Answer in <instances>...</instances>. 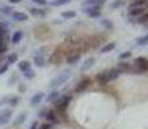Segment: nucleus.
<instances>
[{
	"label": "nucleus",
	"instance_id": "nucleus-2",
	"mask_svg": "<svg viewBox=\"0 0 148 129\" xmlns=\"http://www.w3.org/2000/svg\"><path fill=\"white\" fill-rule=\"evenodd\" d=\"M82 13H85L86 16L92 17V18H97L101 16V7L98 5H93V7H84L82 8Z\"/></svg>",
	"mask_w": 148,
	"mask_h": 129
},
{
	"label": "nucleus",
	"instance_id": "nucleus-18",
	"mask_svg": "<svg viewBox=\"0 0 148 129\" xmlns=\"http://www.w3.org/2000/svg\"><path fill=\"white\" fill-rule=\"evenodd\" d=\"M22 38H23V32H22L21 30L16 31V32L12 35V43L13 44H18V43L22 40Z\"/></svg>",
	"mask_w": 148,
	"mask_h": 129
},
{
	"label": "nucleus",
	"instance_id": "nucleus-39",
	"mask_svg": "<svg viewBox=\"0 0 148 129\" xmlns=\"http://www.w3.org/2000/svg\"><path fill=\"white\" fill-rule=\"evenodd\" d=\"M52 127H53V124H50V123H44L38 129H52Z\"/></svg>",
	"mask_w": 148,
	"mask_h": 129
},
{
	"label": "nucleus",
	"instance_id": "nucleus-38",
	"mask_svg": "<svg viewBox=\"0 0 148 129\" xmlns=\"http://www.w3.org/2000/svg\"><path fill=\"white\" fill-rule=\"evenodd\" d=\"M31 1L35 3V4H38V5H41V7H44V5L48 4L47 0H31Z\"/></svg>",
	"mask_w": 148,
	"mask_h": 129
},
{
	"label": "nucleus",
	"instance_id": "nucleus-29",
	"mask_svg": "<svg viewBox=\"0 0 148 129\" xmlns=\"http://www.w3.org/2000/svg\"><path fill=\"white\" fill-rule=\"evenodd\" d=\"M148 44V34L146 36H140V38L136 39V45H140V47H144V45Z\"/></svg>",
	"mask_w": 148,
	"mask_h": 129
},
{
	"label": "nucleus",
	"instance_id": "nucleus-21",
	"mask_svg": "<svg viewBox=\"0 0 148 129\" xmlns=\"http://www.w3.org/2000/svg\"><path fill=\"white\" fill-rule=\"evenodd\" d=\"M18 68H19V71H22V72H26L27 70L31 68V63L28 61H21L18 63Z\"/></svg>",
	"mask_w": 148,
	"mask_h": 129
},
{
	"label": "nucleus",
	"instance_id": "nucleus-6",
	"mask_svg": "<svg viewBox=\"0 0 148 129\" xmlns=\"http://www.w3.org/2000/svg\"><path fill=\"white\" fill-rule=\"evenodd\" d=\"M90 83H92V80L89 79V77H85V79H82L80 83H77L75 87V93H82L85 89H86L90 85Z\"/></svg>",
	"mask_w": 148,
	"mask_h": 129
},
{
	"label": "nucleus",
	"instance_id": "nucleus-11",
	"mask_svg": "<svg viewBox=\"0 0 148 129\" xmlns=\"http://www.w3.org/2000/svg\"><path fill=\"white\" fill-rule=\"evenodd\" d=\"M94 65H95V58L94 57H89V58H86L84 62H82L81 71H88L89 68H92Z\"/></svg>",
	"mask_w": 148,
	"mask_h": 129
},
{
	"label": "nucleus",
	"instance_id": "nucleus-44",
	"mask_svg": "<svg viewBox=\"0 0 148 129\" xmlns=\"http://www.w3.org/2000/svg\"><path fill=\"white\" fill-rule=\"evenodd\" d=\"M8 1H9L10 4H19L22 0H8Z\"/></svg>",
	"mask_w": 148,
	"mask_h": 129
},
{
	"label": "nucleus",
	"instance_id": "nucleus-16",
	"mask_svg": "<svg viewBox=\"0 0 148 129\" xmlns=\"http://www.w3.org/2000/svg\"><path fill=\"white\" fill-rule=\"evenodd\" d=\"M116 48V43L115 41H110L108 44H106L104 47H102V49H101V53H110V52H112L113 49Z\"/></svg>",
	"mask_w": 148,
	"mask_h": 129
},
{
	"label": "nucleus",
	"instance_id": "nucleus-35",
	"mask_svg": "<svg viewBox=\"0 0 148 129\" xmlns=\"http://www.w3.org/2000/svg\"><path fill=\"white\" fill-rule=\"evenodd\" d=\"M121 5H124V0H116V1H113L112 4H111V8L115 9V8H119V7H121Z\"/></svg>",
	"mask_w": 148,
	"mask_h": 129
},
{
	"label": "nucleus",
	"instance_id": "nucleus-1",
	"mask_svg": "<svg viewBox=\"0 0 148 129\" xmlns=\"http://www.w3.org/2000/svg\"><path fill=\"white\" fill-rule=\"evenodd\" d=\"M71 76H72V72L70 70H63L58 76L54 77L52 81H50V87L52 88L62 87V85H64L68 81V79H71Z\"/></svg>",
	"mask_w": 148,
	"mask_h": 129
},
{
	"label": "nucleus",
	"instance_id": "nucleus-27",
	"mask_svg": "<svg viewBox=\"0 0 148 129\" xmlns=\"http://www.w3.org/2000/svg\"><path fill=\"white\" fill-rule=\"evenodd\" d=\"M148 70V62L146 65H140V66H135L134 74H144Z\"/></svg>",
	"mask_w": 148,
	"mask_h": 129
},
{
	"label": "nucleus",
	"instance_id": "nucleus-9",
	"mask_svg": "<svg viewBox=\"0 0 148 129\" xmlns=\"http://www.w3.org/2000/svg\"><path fill=\"white\" fill-rule=\"evenodd\" d=\"M45 119H47V123H50V124H58V123H59L58 116H57L56 111H53V110L47 111V115H45Z\"/></svg>",
	"mask_w": 148,
	"mask_h": 129
},
{
	"label": "nucleus",
	"instance_id": "nucleus-28",
	"mask_svg": "<svg viewBox=\"0 0 148 129\" xmlns=\"http://www.w3.org/2000/svg\"><path fill=\"white\" fill-rule=\"evenodd\" d=\"M101 25L103 26L106 30H112V28H113V22L110 21V19H102V21H101Z\"/></svg>",
	"mask_w": 148,
	"mask_h": 129
},
{
	"label": "nucleus",
	"instance_id": "nucleus-43",
	"mask_svg": "<svg viewBox=\"0 0 148 129\" xmlns=\"http://www.w3.org/2000/svg\"><path fill=\"white\" fill-rule=\"evenodd\" d=\"M45 115H47V110H45V108L39 112V116H40V117H45Z\"/></svg>",
	"mask_w": 148,
	"mask_h": 129
},
{
	"label": "nucleus",
	"instance_id": "nucleus-4",
	"mask_svg": "<svg viewBox=\"0 0 148 129\" xmlns=\"http://www.w3.org/2000/svg\"><path fill=\"white\" fill-rule=\"evenodd\" d=\"M45 48H41L36 52V54L34 56V63H35L38 67H44L45 66V57H44V50Z\"/></svg>",
	"mask_w": 148,
	"mask_h": 129
},
{
	"label": "nucleus",
	"instance_id": "nucleus-20",
	"mask_svg": "<svg viewBox=\"0 0 148 129\" xmlns=\"http://www.w3.org/2000/svg\"><path fill=\"white\" fill-rule=\"evenodd\" d=\"M95 79H97V81L99 83V84H107V71H103V72H101V74H98V75L95 76Z\"/></svg>",
	"mask_w": 148,
	"mask_h": 129
},
{
	"label": "nucleus",
	"instance_id": "nucleus-26",
	"mask_svg": "<svg viewBox=\"0 0 148 129\" xmlns=\"http://www.w3.org/2000/svg\"><path fill=\"white\" fill-rule=\"evenodd\" d=\"M17 61H18V54H17V53H10L9 56L7 57V63H8V65L16 63Z\"/></svg>",
	"mask_w": 148,
	"mask_h": 129
},
{
	"label": "nucleus",
	"instance_id": "nucleus-15",
	"mask_svg": "<svg viewBox=\"0 0 148 129\" xmlns=\"http://www.w3.org/2000/svg\"><path fill=\"white\" fill-rule=\"evenodd\" d=\"M81 58V54L80 53H73V54H70L67 57V63L68 65H75L76 62H79Z\"/></svg>",
	"mask_w": 148,
	"mask_h": 129
},
{
	"label": "nucleus",
	"instance_id": "nucleus-32",
	"mask_svg": "<svg viewBox=\"0 0 148 129\" xmlns=\"http://www.w3.org/2000/svg\"><path fill=\"white\" fill-rule=\"evenodd\" d=\"M23 76L26 77L27 80H31V79H34V77H35V71H34L32 68H30V70H27L26 72H23Z\"/></svg>",
	"mask_w": 148,
	"mask_h": 129
},
{
	"label": "nucleus",
	"instance_id": "nucleus-5",
	"mask_svg": "<svg viewBox=\"0 0 148 129\" xmlns=\"http://www.w3.org/2000/svg\"><path fill=\"white\" fill-rule=\"evenodd\" d=\"M70 102H71V96H64V97H62L61 99H57L56 102H54V105L58 107V110H62V111H64L66 108L68 107V105H70Z\"/></svg>",
	"mask_w": 148,
	"mask_h": 129
},
{
	"label": "nucleus",
	"instance_id": "nucleus-23",
	"mask_svg": "<svg viewBox=\"0 0 148 129\" xmlns=\"http://www.w3.org/2000/svg\"><path fill=\"white\" fill-rule=\"evenodd\" d=\"M19 102H21V97L19 96H10L9 101H8V103L10 105V107H16V106H18Z\"/></svg>",
	"mask_w": 148,
	"mask_h": 129
},
{
	"label": "nucleus",
	"instance_id": "nucleus-25",
	"mask_svg": "<svg viewBox=\"0 0 148 129\" xmlns=\"http://www.w3.org/2000/svg\"><path fill=\"white\" fill-rule=\"evenodd\" d=\"M13 8L9 7V5H3V7H0V12L3 14H5V16H10V14L13 13Z\"/></svg>",
	"mask_w": 148,
	"mask_h": 129
},
{
	"label": "nucleus",
	"instance_id": "nucleus-7",
	"mask_svg": "<svg viewBox=\"0 0 148 129\" xmlns=\"http://www.w3.org/2000/svg\"><path fill=\"white\" fill-rule=\"evenodd\" d=\"M124 72L122 70H120L119 67H115V68H111L110 71H107V81H112V80H116L121 74Z\"/></svg>",
	"mask_w": 148,
	"mask_h": 129
},
{
	"label": "nucleus",
	"instance_id": "nucleus-40",
	"mask_svg": "<svg viewBox=\"0 0 148 129\" xmlns=\"http://www.w3.org/2000/svg\"><path fill=\"white\" fill-rule=\"evenodd\" d=\"M38 128H39V121H38V120H34V121L31 123L30 129H38Z\"/></svg>",
	"mask_w": 148,
	"mask_h": 129
},
{
	"label": "nucleus",
	"instance_id": "nucleus-12",
	"mask_svg": "<svg viewBox=\"0 0 148 129\" xmlns=\"http://www.w3.org/2000/svg\"><path fill=\"white\" fill-rule=\"evenodd\" d=\"M104 3H106V0H85V1H82V8L84 7H93V5L102 7Z\"/></svg>",
	"mask_w": 148,
	"mask_h": 129
},
{
	"label": "nucleus",
	"instance_id": "nucleus-31",
	"mask_svg": "<svg viewBox=\"0 0 148 129\" xmlns=\"http://www.w3.org/2000/svg\"><path fill=\"white\" fill-rule=\"evenodd\" d=\"M62 17L63 18H75L76 12L75 10H66V12H62Z\"/></svg>",
	"mask_w": 148,
	"mask_h": 129
},
{
	"label": "nucleus",
	"instance_id": "nucleus-37",
	"mask_svg": "<svg viewBox=\"0 0 148 129\" xmlns=\"http://www.w3.org/2000/svg\"><path fill=\"white\" fill-rule=\"evenodd\" d=\"M9 98H10V96H4V97H1V98H0V106H3V105H5V103H8Z\"/></svg>",
	"mask_w": 148,
	"mask_h": 129
},
{
	"label": "nucleus",
	"instance_id": "nucleus-22",
	"mask_svg": "<svg viewBox=\"0 0 148 129\" xmlns=\"http://www.w3.org/2000/svg\"><path fill=\"white\" fill-rule=\"evenodd\" d=\"M147 0H134V1L130 3L129 9H133V8H143V5L146 4Z\"/></svg>",
	"mask_w": 148,
	"mask_h": 129
},
{
	"label": "nucleus",
	"instance_id": "nucleus-19",
	"mask_svg": "<svg viewBox=\"0 0 148 129\" xmlns=\"http://www.w3.org/2000/svg\"><path fill=\"white\" fill-rule=\"evenodd\" d=\"M59 96H61L59 90H53L52 93L48 94V97H47V102H56L57 99L59 98Z\"/></svg>",
	"mask_w": 148,
	"mask_h": 129
},
{
	"label": "nucleus",
	"instance_id": "nucleus-3",
	"mask_svg": "<svg viewBox=\"0 0 148 129\" xmlns=\"http://www.w3.org/2000/svg\"><path fill=\"white\" fill-rule=\"evenodd\" d=\"M12 114H13L12 108H5V110H3L1 112H0V127L8 124V123L10 121V119H12Z\"/></svg>",
	"mask_w": 148,
	"mask_h": 129
},
{
	"label": "nucleus",
	"instance_id": "nucleus-10",
	"mask_svg": "<svg viewBox=\"0 0 148 129\" xmlns=\"http://www.w3.org/2000/svg\"><path fill=\"white\" fill-rule=\"evenodd\" d=\"M10 16H12V18L14 19V21H17V22L28 21V16L26 13H23V12H13Z\"/></svg>",
	"mask_w": 148,
	"mask_h": 129
},
{
	"label": "nucleus",
	"instance_id": "nucleus-13",
	"mask_svg": "<svg viewBox=\"0 0 148 129\" xmlns=\"http://www.w3.org/2000/svg\"><path fill=\"white\" fill-rule=\"evenodd\" d=\"M144 13H146L144 8H133V9H129V17H140Z\"/></svg>",
	"mask_w": 148,
	"mask_h": 129
},
{
	"label": "nucleus",
	"instance_id": "nucleus-36",
	"mask_svg": "<svg viewBox=\"0 0 148 129\" xmlns=\"http://www.w3.org/2000/svg\"><path fill=\"white\" fill-rule=\"evenodd\" d=\"M8 68H9V65H8V63H4V65H3L1 67H0V75H3V74L7 72Z\"/></svg>",
	"mask_w": 148,
	"mask_h": 129
},
{
	"label": "nucleus",
	"instance_id": "nucleus-34",
	"mask_svg": "<svg viewBox=\"0 0 148 129\" xmlns=\"http://www.w3.org/2000/svg\"><path fill=\"white\" fill-rule=\"evenodd\" d=\"M130 57H132V52L127 50V52H122V53H120L119 58L120 59H126V58H130Z\"/></svg>",
	"mask_w": 148,
	"mask_h": 129
},
{
	"label": "nucleus",
	"instance_id": "nucleus-17",
	"mask_svg": "<svg viewBox=\"0 0 148 129\" xmlns=\"http://www.w3.org/2000/svg\"><path fill=\"white\" fill-rule=\"evenodd\" d=\"M30 14L34 17H44L45 14H47V12L42 9H39V8H30Z\"/></svg>",
	"mask_w": 148,
	"mask_h": 129
},
{
	"label": "nucleus",
	"instance_id": "nucleus-41",
	"mask_svg": "<svg viewBox=\"0 0 148 129\" xmlns=\"http://www.w3.org/2000/svg\"><path fill=\"white\" fill-rule=\"evenodd\" d=\"M0 30H8V23L7 22H0Z\"/></svg>",
	"mask_w": 148,
	"mask_h": 129
},
{
	"label": "nucleus",
	"instance_id": "nucleus-14",
	"mask_svg": "<svg viewBox=\"0 0 148 129\" xmlns=\"http://www.w3.org/2000/svg\"><path fill=\"white\" fill-rule=\"evenodd\" d=\"M26 119H27V114H26V112H21L18 116L16 117V119H14L13 125H16V127H18V125L23 124V123L26 121Z\"/></svg>",
	"mask_w": 148,
	"mask_h": 129
},
{
	"label": "nucleus",
	"instance_id": "nucleus-30",
	"mask_svg": "<svg viewBox=\"0 0 148 129\" xmlns=\"http://www.w3.org/2000/svg\"><path fill=\"white\" fill-rule=\"evenodd\" d=\"M147 22H148V13L142 14V16L138 17V19H136V23H139V25H146Z\"/></svg>",
	"mask_w": 148,
	"mask_h": 129
},
{
	"label": "nucleus",
	"instance_id": "nucleus-24",
	"mask_svg": "<svg viewBox=\"0 0 148 129\" xmlns=\"http://www.w3.org/2000/svg\"><path fill=\"white\" fill-rule=\"evenodd\" d=\"M71 1L72 0H53V1H50V5L52 7H62V5H66Z\"/></svg>",
	"mask_w": 148,
	"mask_h": 129
},
{
	"label": "nucleus",
	"instance_id": "nucleus-8",
	"mask_svg": "<svg viewBox=\"0 0 148 129\" xmlns=\"http://www.w3.org/2000/svg\"><path fill=\"white\" fill-rule=\"evenodd\" d=\"M44 98H45L44 92H38V93H35L32 96V98H31V101H30V105L32 106V107H35V106H38L39 103H41V101Z\"/></svg>",
	"mask_w": 148,
	"mask_h": 129
},
{
	"label": "nucleus",
	"instance_id": "nucleus-42",
	"mask_svg": "<svg viewBox=\"0 0 148 129\" xmlns=\"http://www.w3.org/2000/svg\"><path fill=\"white\" fill-rule=\"evenodd\" d=\"M25 90H26V85H25V84H19V92H21V93H23Z\"/></svg>",
	"mask_w": 148,
	"mask_h": 129
},
{
	"label": "nucleus",
	"instance_id": "nucleus-33",
	"mask_svg": "<svg viewBox=\"0 0 148 129\" xmlns=\"http://www.w3.org/2000/svg\"><path fill=\"white\" fill-rule=\"evenodd\" d=\"M147 59L144 57H136L135 58V66H140V65H146L147 63Z\"/></svg>",
	"mask_w": 148,
	"mask_h": 129
}]
</instances>
